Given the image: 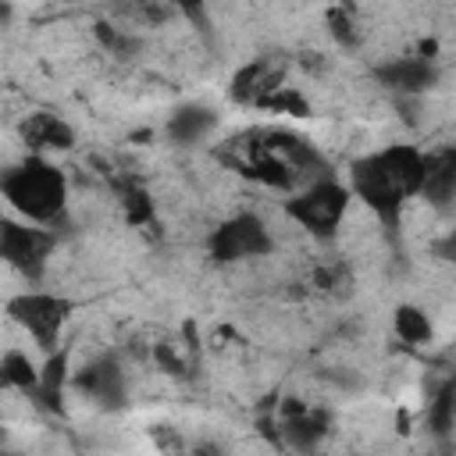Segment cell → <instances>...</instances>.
Returning <instances> with one entry per match:
<instances>
[{
  "label": "cell",
  "mask_w": 456,
  "mask_h": 456,
  "mask_svg": "<svg viewBox=\"0 0 456 456\" xmlns=\"http://www.w3.org/2000/svg\"><path fill=\"white\" fill-rule=\"evenodd\" d=\"M428 175V150L417 142H388L374 153H363L349 164V192L360 200L385 232H395L403 221V207L420 200V185Z\"/></svg>",
  "instance_id": "1"
},
{
  "label": "cell",
  "mask_w": 456,
  "mask_h": 456,
  "mask_svg": "<svg viewBox=\"0 0 456 456\" xmlns=\"http://www.w3.org/2000/svg\"><path fill=\"white\" fill-rule=\"evenodd\" d=\"M0 200L11 207L14 217L57 228L68 214L71 182L53 157L28 153L0 171Z\"/></svg>",
  "instance_id": "2"
},
{
  "label": "cell",
  "mask_w": 456,
  "mask_h": 456,
  "mask_svg": "<svg viewBox=\"0 0 456 456\" xmlns=\"http://www.w3.org/2000/svg\"><path fill=\"white\" fill-rule=\"evenodd\" d=\"M349 203H353L349 185L342 178H335V175H321V178H310V182L296 185L292 192H285L281 214L299 232H306L310 239L331 242L342 232V221L349 214Z\"/></svg>",
  "instance_id": "3"
},
{
  "label": "cell",
  "mask_w": 456,
  "mask_h": 456,
  "mask_svg": "<svg viewBox=\"0 0 456 456\" xmlns=\"http://www.w3.org/2000/svg\"><path fill=\"white\" fill-rule=\"evenodd\" d=\"M75 310H78V303L71 296L50 292V289H21L4 299L7 321L25 338H32V346L39 353H53L57 346H64V331H68Z\"/></svg>",
  "instance_id": "4"
},
{
  "label": "cell",
  "mask_w": 456,
  "mask_h": 456,
  "mask_svg": "<svg viewBox=\"0 0 456 456\" xmlns=\"http://www.w3.org/2000/svg\"><path fill=\"white\" fill-rule=\"evenodd\" d=\"M207 256L221 267H235V264H249V260H264L278 249V239L271 232V224L256 214V210H235L224 221H217L207 239Z\"/></svg>",
  "instance_id": "5"
},
{
  "label": "cell",
  "mask_w": 456,
  "mask_h": 456,
  "mask_svg": "<svg viewBox=\"0 0 456 456\" xmlns=\"http://www.w3.org/2000/svg\"><path fill=\"white\" fill-rule=\"evenodd\" d=\"M57 228L25 217H0V260L28 281H39L53 260Z\"/></svg>",
  "instance_id": "6"
},
{
  "label": "cell",
  "mask_w": 456,
  "mask_h": 456,
  "mask_svg": "<svg viewBox=\"0 0 456 456\" xmlns=\"http://www.w3.org/2000/svg\"><path fill=\"white\" fill-rule=\"evenodd\" d=\"M71 392L86 395L100 410H114L128 399V374L114 353H100L82 367H71Z\"/></svg>",
  "instance_id": "7"
},
{
  "label": "cell",
  "mask_w": 456,
  "mask_h": 456,
  "mask_svg": "<svg viewBox=\"0 0 456 456\" xmlns=\"http://www.w3.org/2000/svg\"><path fill=\"white\" fill-rule=\"evenodd\" d=\"M274 428H278V438L281 445L289 449H299V452H310L317 449L328 431H331V410L324 406H310L296 395H285L274 410Z\"/></svg>",
  "instance_id": "8"
},
{
  "label": "cell",
  "mask_w": 456,
  "mask_h": 456,
  "mask_svg": "<svg viewBox=\"0 0 456 456\" xmlns=\"http://www.w3.org/2000/svg\"><path fill=\"white\" fill-rule=\"evenodd\" d=\"M378 78V86L399 93V100H413V96H424L438 86V61H428V57H417V53H406V57H388L381 64H374L370 71Z\"/></svg>",
  "instance_id": "9"
},
{
  "label": "cell",
  "mask_w": 456,
  "mask_h": 456,
  "mask_svg": "<svg viewBox=\"0 0 456 456\" xmlns=\"http://www.w3.org/2000/svg\"><path fill=\"white\" fill-rule=\"evenodd\" d=\"M18 135L25 142L28 153H39V157H61V153H71L78 135L71 128L68 118L53 114V110H32L21 118L18 125Z\"/></svg>",
  "instance_id": "10"
},
{
  "label": "cell",
  "mask_w": 456,
  "mask_h": 456,
  "mask_svg": "<svg viewBox=\"0 0 456 456\" xmlns=\"http://www.w3.org/2000/svg\"><path fill=\"white\" fill-rule=\"evenodd\" d=\"M278 82H281V71H278L271 61L253 57V61H246L242 68H235V75H232V82H228V96H232L239 107H256Z\"/></svg>",
  "instance_id": "11"
},
{
  "label": "cell",
  "mask_w": 456,
  "mask_h": 456,
  "mask_svg": "<svg viewBox=\"0 0 456 456\" xmlns=\"http://www.w3.org/2000/svg\"><path fill=\"white\" fill-rule=\"evenodd\" d=\"M452 196H456V150L435 146V150H428V175L420 185V200L445 210L452 203Z\"/></svg>",
  "instance_id": "12"
},
{
  "label": "cell",
  "mask_w": 456,
  "mask_h": 456,
  "mask_svg": "<svg viewBox=\"0 0 456 456\" xmlns=\"http://www.w3.org/2000/svg\"><path fill=\"white\" fill-rule=\"evenodd\" d=\"M214 128H217V114L210 107H200V103H182L178 110H171V118L164 125V132L175 146H196Z\"/></svg>",
  "instance_id": "13"
},
{
  "label": "cell",
  "mask_w": 456,
  "mask_h": 456,
  "mask_svg": "<svg viewBox=\"0 0 456 456\" xmlns=\"http://www.w3.org/2000/svg\"><path fill=\"white\" fill-rule=\"evenodd\" d=\"M36 385H39V360H32V353L21 346H7L0 353V388L32 395Z\"/></svg>",
  "instance_id": "14"
},
{
  "label": "cell",
  "mask_w": 456,
  "mask_h": 456,
  "mask_svg": "<svg viewBox=\"0 0 456 456\" xmlns=\"http://www.w3.org/2000/svg\"><path fill=\"white\" fill-rule=\"evenodd\" d=\"M392 331L403 346L410 349H420V346H431L435 338V324H431V314L417 303H399L392 310Z\"/></svg>",
  "instance_id": "15"
},
{
  "label": "cell",
  "mask_w": 456,
  "mask_h": 456,
  "mask_svg": "<svg viewBox=\"0 0 456 456\" xmlns=\"http://www.w3.org/2000/svg\"><path fill=\"white\" fill-rule=\"evenodd\" d=\"M93 36H96L100 50L110 53L114 61H132V57L142 53V36H135L132 28L110 25V21H96V25H93Z\"/></svg>",
  "instance_id": "16"
},
{
  "label": "cell",
  "mask_w": 456,
  "mask_h": 456,
  "mask_svg": "<svg viewBox=\"0 0 456 456\" xmlns=\"http://www.w3.org/2000/svg\"><path fill=\"white\" fill-rule=\"evenodd\" d=\"M118 203H121V217L132 228H146L157 217V207L139 182H118Z\"/></svg>",
  "instance_id": "17"
},
{
  "label": "cell",
  "mask_w": 456,
  "mask_h": 456,
  "mask_svg": "<svg viewBox=\"0 0 456 456\" xmlns=\"http://www.w3.org/2000/svg\"><path fill=\"white\" fill-rule=\"evenodd\" d=\"M256 110H271V114H285V118H310V114H314L310 96H306L299 86H285V82H278V86L256 103Z\"/></svg>",
  "instance_id": "18"
},
{
  "label": "cell",
  "mask_w": 456,
  "mask_h": 456,
  "mask_svg": "<svg viewBox=\"0 0 456 456\" xmlns=\"http://www.w3.org/2000/svg\"><path fill=\"white\" fill-rule=\"evenodd\" d=\"M324 25H328V36L342 46V50H356L363 43V32L356 25V11L346 7V4H331L324 11Z\"/></svg>",
  "instance_id": "19"
},
{
  "label": "cell",
  "mask_w": 456,
  "mask_h": 456,
  "mask_svg": "<svg viewBox=\"0 0 456 456\" xmlns=\"http://www.w3.org/2000/svg\"><path fill=\"white\" fill-rule=\"evenodd\" d=\"M452 395H456L452 381H442L428 399V428L435 435H449L452 431V420H456V399Z\"/></svg>",
  "instance_id": "20"
},
{
  "label": "cell",
  "mask_w": 456,
  "mask_h": 456,
  "mask_svg": "<svg viewBox=\"0 0 456 456\" xmlns=\"http://www.w3.org/2000/svg\"><path fill=\"white\" fill-rule=\"evenodd\" d=\"M150 360H153L157 370H164V374H171V378H185V370H189V360L182 356V349H178L175 342H153Z\"/></svg>",
  "instance_id": "21"
},
{
  "label": "cell",
  "mask_w": 456,
  "mask_h": 456,
  "mask_svg": "<svg viewBox=\"0 0 456 456\" xmlns=\"http://www.w3.org/2000/svg\"><path fill=\"white\" fill-rule=\"evenodd\" d=\"M164 4H167V11L182 14L185 21L203 25V21H207V4H210V0H164Z\"/></svg>",
  "instance_id": "22"
},
{
  "label": "cell",
  "mask_w": 456,
  "mask_h": 456,
  "mask_svg": "<svg viewBox=\"0 0 456 456\" xmlns=\"http://www.w3.org/2000/svg\"><path fill=\"white\" fill-rule=\"evenodd\" d=\"M0 4H11V0H0Z\"/></svg>",
  "instance_id": "23"
}]
</instances>
